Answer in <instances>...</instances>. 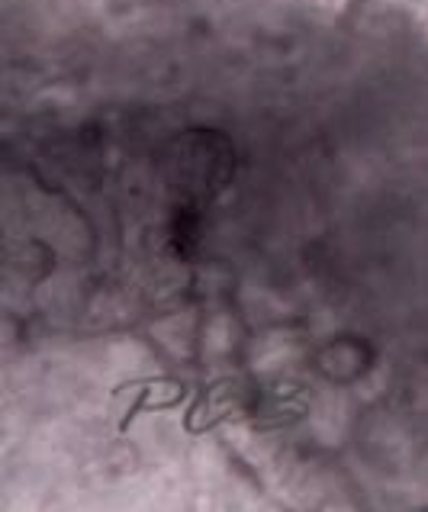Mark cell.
I'll list each match as a JSON object with an SVG mask.
<instances>
[{
    "label": "cell",
    "mask_w": 428,
    "mask_h": 512,
    "mask_svg": "<svg viewBox=\"0 0 428 512\" xmlns=\"http://www.w3.org/2000/svg\"><path fill=\"white\" fill-rule=\"evenodd\" d=\"M255 403H258V393H255L252 384H245V380H239V377L216 380V384L203 387L197 403L190 406L184 426H187L190 435L210 432V429L223 426V422H229V419H239L245 413H252Z\"/></svg>",
    "instance_id": "obj_1"
},
{
    "label": "cell",
    "mask_w": 428,
    "mask_h": 512,
    "mask_svg": "<svg viewBox=\"0 0 428 512\" xmlns=\"http://www.w3.org/2000/svg\"><path fill=\"white\" fill-rule=\"evenodd\" d=\"M136 390H139V397H136V403L129 406V413L123 419V429H129V422L136 419L139 413H145V409H171V406H177L187 397V387L181 384V380H174V377L145 380V384H136Z\"/></svg>",
    "instance_id": "obj_2"
}]
</instances>
